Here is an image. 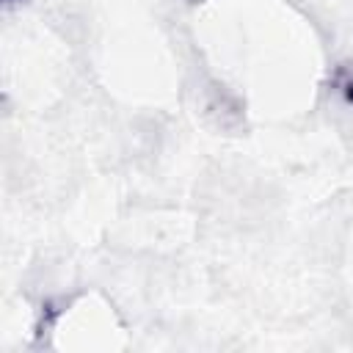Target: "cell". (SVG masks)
Listing matches in <instances>:
<instances>
[{"label": "cell", "instance_id": "cell-1", "mask_svg": "<svg viewBox=\"0 0 353 353\" xmlns=\"http://www.w3.org/2000/svg\"><path fill=\"white\" fill-rule=\"evenodd\" d=\"M3 3H6V8H11L14 3H22V0H3Z\"/></svg>", "mask_w": 353, "mask_h": 353}]
</instances>
